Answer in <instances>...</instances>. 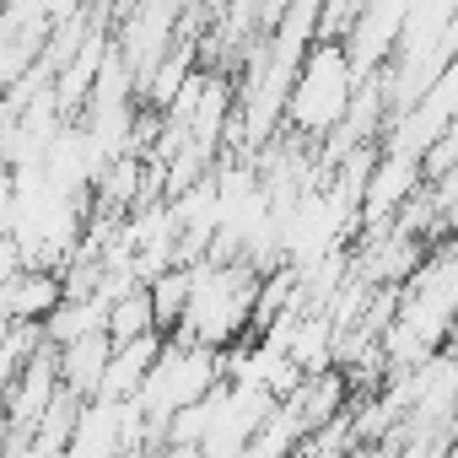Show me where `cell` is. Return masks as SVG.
I'll return each instance as SVG.
<instances>
[{"label":"cell","instance_id":"cell-2","mask_svg":"<svg viewBox=\"0 0 458 458\" xmlns=\"http://www.w3.org/2000/svg\"><path fill=\"white\" fill-rule=\"evenodd\" d=\"M221 383H226V351L167 329L162 361L151 367V377H146V388H140L135 399L146 404V415L157 420V431H162V442H167V420H173L178 410L199 404L205 394H216Z\"/></svg>","mask_w":458,"mask_h":458},{"label":"cell","instance_id":"cell-3","mask_svg":"<svg viewBox=\"0 0 458 458\" xmlns=\"http://www.w3.org/2000/svg\"><path fill=\"white\" fill-rule=\"evenodd\" d=\"M71 297L65 270L55 265H17L6 270V286H0V308L6 318H28V324H49V313Z\"/></svg>","mask_w":458,"mask_h":458},{"label":"cell","instance_id":"cell-1","mask_svg":"<svg viewBox=\"0 0 458 458\" xmlns=\"http://www.w3.org/2000/svg\"><path fill=\"white\" fill-rule=\"evenodd\" d=\"M356 103V49L340 33H318L292 76V98H286V124L302 140H329L345 114Z\"/></svg>","mask_w":458,"mask_h":458},{"label":"cell","instance_id":"cell-4","mask_svg":"<svg viewBox=\"0 0 458 458\" xmlns=\"http://www.w3.org/2000/svg\"><path fill=\"white\" fill-rule=\"evenodd\" d=\"M114 351H119L114 329H87V335L65 340V345H60V377H65V388L81 394V399H98L103 383H108Z\"/></svg>","mask_w":458,"mask_h":458}]
</instances>
